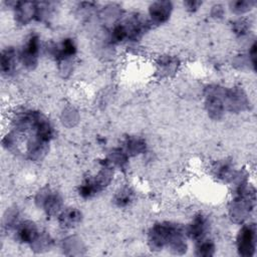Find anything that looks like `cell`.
<instances>
[{
    "label": "cell",
    "instance_id": "6da1fadb",
    "mask_svg": "<svg viewBox=\"0 0 257 257\" xmlns=\"http://www.w3.org/2000/svg\"><path fill=\"white\" fill-rule=\"evenodd\" d=\"M39 47L40 45L38 36L36 34H31L25 42L20 53V59L23 65L28 68H33V66L36 65Z\"/></svg>",
    "mask_w": 257,
    "mask_h": 257
},
{
    "label": "cell",
    "instance_id": "7a4b0ae2",
    "mask_svg": "<svg viewBox=\"0 0 257 257\" xmlns=\"http://www.w3.org/2000/svg\"><path fill=\"white\" fill-rule=\"evenodd\" d=\"M172 3L171 2H155L150 6V15L154 22L162 23L165 22L171 14Z\"/></svg>",
    "mask_w": 257,
    "mask_h": 257
},
{
    "label": "cell",
    "instance_id": "3957f363",
    "mask_svg": "<svg viewBox=\"0 0 257 257\" xmlns=\"http://www.w3.org/2000/svg\"><path fill=\"white\" fill-rule=\"evenodd\" d=\"M17 239L24 243L34 242L38 236L36 226L31 222H23L21 223L16 230Z\"/></svg>",
    "mask_w": 257,
    "mask_h": 257
},
{
    "label": "cell",
    "instance_id": "277c9868",
    "mask_svg": "<svg viewBox=\"0 0 257 257\" xmlns=\"http://www.w3.org/2000/svg\"><path fill=\"white\" fill-rule=\"evenodd\" d=\"M255 243V226L249 225L244 227L239 234V249H253Z\"/></svg>",
    "mask_w": 257,
    "mask_h": 257
},
{
    "label": "cell",
    "instance_id": "5b68a950",
    "mask_svg": "<svg viewBox=\"0 0 257 257\" xmlns=\"http://www.w3.org/2000/svg\"><path fill=\"white\" fill-rule=\"evenodd\" d=\"M207 220L204 216L202 215H199L195 218L194 222L192 223L191 225V228H190V235L193 239L195 240H198L200 241L206 234L207 232Z\"/></svg>",
    "mask_w": 257,
    "mask_h": 257
},
{
    "label": "cell",
    "instance_id": "8992f818",
    "mask_svg": "<svg viewBox=\"0 0 257 257\" xmlns=\"http://www.w3.org/2000/svg\"><path fill=\"white\" fill-rule=\"evenodd\" d=\"M16 53L15 50L11 47L7 48L2 52L1 56V70L3 73L10 74L15 70V64H16V59H15Z\"/></svg>",
    "mask_w": 257,
    "mask_h": 257
},
{
    "label": "cell",
    "instance_id": "52a82bcc",
    "mask_svg": "<svg viewBox=\"0 0 257 257\" xmlns=\"http://www.w3.org/2000/svg\"><path fill=\"white\" fill-rule=\"evenodd\" d=\"M43 199H44L45 210H46L47 214L52 215V214H55L59 210L60 205H61V199L57 195L48 194Z\"/></svg>",
    "mask_w": 257,
    "mask_h": 257
},
{
    "label": "cell",
    "instance_id": "ba28073f",
    "mask_svg": "<svg viewBox=\"0 0 257 257\" xmlns=\"http://www.w3.org/2000/svg\"><path fill=\"white\" fill-rule=\"evenodd\" d=\"M79 220H80V213L75 210L63 212L60 216V222L63 224V226H67V227L73 226Z\"/></svg>",
    "mask_w": 257,
    "mask_h": 257
},
{
    "label": "cell",
    "instance_id": "9c48e42d",
    "mask_svg": "<svg viewBox=\"0 0 257 257\" xmlns=\"http://www.w3.org/2000/svg\"><path fill=\"white\" fill-rule=\"evenodd\" d=\"M133 199V193L127 189H122L115 197V202L117 203L118 206L120 207H123V206H126L127 204L131 203Z\"/></svg>",
    "mask_w": 257,
    "mask_h": 257
},
{
    "label": "cell",
    "instance_id": "30bf717a",
    "mask_svg": "<svg viewBox=\"0 0 257 257\" xmlns=\"http://www.w3.org/2000/svg\"><path fill=\"white\" fill-rule=\"evenodd\" d=\"M202 4L200 2H197V1H190V2H186V5H188V8H198L199 5Z\"/></svg>",
    "mask_w": 257,
    "mask_h": 257
}]
</instances>
